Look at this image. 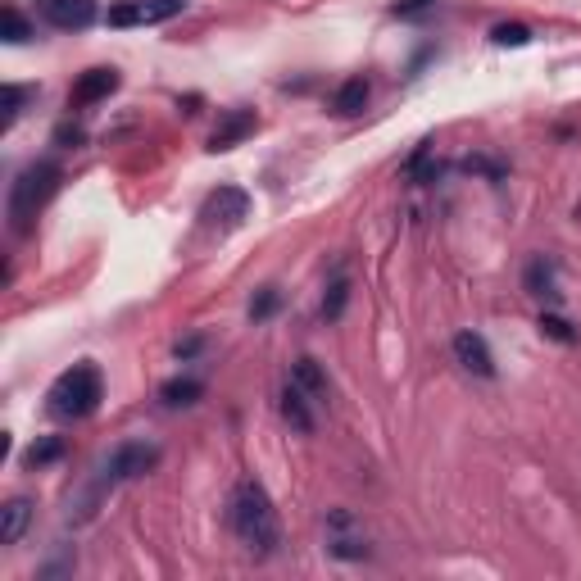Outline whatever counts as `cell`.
Here are the masks:
<instances>
[{
    "instance_id": "obj_1",
    "label": "cell",
    "mask_w": 581,
    "mask_h": 581,
    "mask_svg": "<svg viewBox=\"0 0 581 581\" xmlns=\"http://www.w3.org/2000/svg\"><path fill=\"white\" fill-rule=\"evenodd\" d=\"M227 522H232L237 541L246 545L250 554H259V559L277 554V545H282L277 509H273L268 491L255 482V477H241V482L232 486V500H227Z\"/></svg>"
},
{
    "instance_id": "obj_2",
    "label": "cell",
    "mask_w": 581,
    "mask_h": 581,
    "mask_svg": "<svg viewBox=\"0 0 581 581\" xmlns=\"http://www.w3.org/2000/svg\"><path fill=\"white\" fill-rule=\"evenodd\" d=\"M100 400H105V377L91 359H82L69 373L55 377V386L46 391V414L60 418V423H82L100 409Z\"/></svg>"
},
{
    "instance_id": "obj_3",
    "label": "cell",
    "mask_w": 581,
    "mask_h": 581,
    "mask_svg": "<svg viewBox=\"0 0 581 581\" xmlns=\"http://www.w3.org/2000/svg\"><path fill=\"white\" fill-rule=\"evenodd\" d=\"M60 182H64V168L55 164V159H37V164L23 168L19 178H14V187H10V223H14V232H28L32 218L41 214V205L60 191Z\"/></svg>"
},
{
    "instance_id": "obj_4",
    "label": "cell",
    "mask_w": 581,
    "mask_h": 581,
    "mask_svg": "<svg viewBox=\"0 0 581 581\" xmlns=\"http://www.w3.org/2000/svg\"><path fill=\"white\" fill-rule=\"evenodd\" d=\"M191 0H114L105 14L109 28H155V23H168V19H178L182 10H187Z\"/></svg>"
},
{
    "instance_id": "obj_5",
    "label": "cell",
    "mask_w": 581,
    "mask_h": 581,
    "mask_svg": "<svg viewBox=\"0 0 581 581\" xmlns=\"http://www.w3.org/2000/svg\"><path fill=\"white\" fill-rule=\"evenodd\" d=\"M159 463V445L155 441H119L109 450L105 459V482L109 486H123V482H137L146 477L150 468Z\"/></svg>"
},
{
    "instance_id": "obj_6",
    "label": "cell",
    "mask_w": 581,
    "mask_h": 581,
    "mask_svg": "<svg viewBox=\"0 0 581 581\" xmlns=\"http://www.w3.org/2000/svg\"><path fill=\"white\" fill-rule=\"evenodd\" d=\"M32 10H37V19L55 32H87L91 23L100 19L96 0H37Z\"/></svg>"
},
{
    "instance_id": "obj_7",
    "label": "cell",
    "mask_w": 581,
    "mask_h": 581,
    "mask_svg": "<svg viewBox=\"0 0 581 581\" xmlns=\"http://www.w3.org/2000/svg\"><path fill=\"white\" fill-rule=\"evenodd\" d=\"M250 218V196L241 187H218L214 196L200 205V223L214 227V232H232Z\"/></svg>"
},
{
    "instance_id": "obj_8",
    "label": "cell",
    "mask_w": 581,
    "mask_h": 581,
    "mask_svg": "<svg viewBox=\"0 0 581 581\" xmlns=\"http://www.w3.org/2000/svg\"><path fill=\"white\" fill-rule=\"evenodd\" d=\"M327 554L332 559H345V563H355V559H368V536L355 527V518L345 509L327 513Z\"/></svg>"
},
{
    "instance_id": "obj_9",
    "label": "cell",
    "mask_w": 581,
    "mask_h": 581,
    "mask_svg": "<svg viewBox=\"0 0 581 581\" xmlns=\"http://www.w3.org/2000/svg\"><path fill=\"white\" fill-rule=\"evenodd\" d=\"M119 69H109V64H96V69H87L78 82L69 87V109H91L100 105V100H109L114 91H119Z\"/></svg>"
},
{
    "instance_id": "obj_10",
    "label": "cell",
    "mask_w": 581,
    "mask_h": 581,
    "mask_svg": "<svg viewBox=\"0 0 581 581\" xmlns=\"http://www.w3.org/2000/svg\"><path fill=\"white\" fill-rule=\"evenodd\" d=\"M522 286H527V296L550 300V305H559V300H563V291H559V264H554L550 255H536L532 264L522 268Z\"/></svg>"
},
{
    "instance_id": "obj_11",
    "label": "cell",
    "mask_w": 581,
    "mask_h": 581,
    "mask_svg": "<svg viewBox=\"0 0 581 581\" xmlns=\"http://www.w3.org/2000/svg\"><path fill=\"white\" fill-rule=\"evenodd\" d=\"M454 359H459L463 373H473V377H495L491 345H486V336H477V332H459V336H454Z\"/></svg>"
},
{
    "instance_id": "obj_12",
    "label": "cell",
    "mask_w": 581,
    "mask_h": 581,
    "mask_svg": "<svg viewBox=\"0 0 581 581\" xmlns=\"http://www.w3.org/2000/svg\"><path fill=\"white\" fill-rule=\"evenodd\" d=\"M255 128H259L255 109H227L223 119H218V128L209 132V150H232V146H241V141H246Z\"/></svg>"
},
{
    "instance_id": "obj_13",
    "label": "cell",
    "mask_w": 581,
    "mask_h": 581,
    "mask_svg": "<svg viewBox=\"0 0 581 581\" xmlns=\"http://www.w3.org/2000/svg\"><path fill=\"white\" fill-rule=\"evenodd\" d=\"M291 382L300 386V391L309 395V400L323 409L327 400H332V382H327V373H323V364L318 359H309V355H300L296 364H291Z\"/></svg>"
},
{
    "instance_id": "obj_14",
    "label": "cell",
    "mask_w": 581,
    "mask_h": 581,
    "mask_svg": "<svg viewBox=\"0 0 581 581\" xmlns=\"http://www.w3.org/2000/svg\"><path fill=\"white\" fill-rule=\"evenodd\" d=\"M314 409H318V404L309 400V395L300 391L296 382H286V386H282V418H286L291 427H296V432H305V436L314 432V423H318Z\"/></svg>"
},
{
    "instance_id": "obj_15",
    "label": "cell",
    "mask_w": 581,
    "mask_h": 581,
    "mask_svg": "<svg viewBox=\"0 0 581 581\" xmlns=\"http://www.w3.org/2000/svg\"><path fill=\"white\" fill-rule=\"evenodd\" d=\"M28 522H32V500L14 495V500L0 509V541H5V545H19L23 532H28Z\"/></svg>"
},
{
    "instance_id": "obj_16",
    "label": "cell",
    "mask_w": 581,
    "mask_h": 581,
    "mask_svg": "<svg viewBox=\"0 0 581 581\" xmlns=\"http://www.w3.org/2000/svg\"><path fill=\"white\" fill-rule=\"evenodd\" d=\"M368 105V82L364 78H345L341 87L332 91V114L336 119H355V114H364Z\"/></svg>"
},
{
    "instance_id": "obj_17",
    "label": "cell",
    "mask_w": 581,
    "mask_h": 581,
    "mask_svg": "<svg viewBox=\"0 0 581 581\" xmlns=\"http://www.w3.org/2000/svg\"><path fill=\"white\" fill-rule=\"evenodd\" d=\"M200 377H168L164 386H159V400L168 404V409H182V404H196L200 400Z\"/></svg>"
},
{
    "instance_id": "obj_18",
    "label": "cell",
    "mask_w": 581,
    "mask_h": 581,
    "mask_svg": "<svg viewBox=\"0 0 581 581\" xmlns=\"http://www.w3.org/2000/svg\"><path fill=\"white\" fill-rule=\"evenodd\" d=\"M0 37L10 41V46H23V41L37 37V28H32V23L23 19V14L14 10V5H5V10H0Z\"/></svg>"
},
{
    "instance_id": "obj_19",
    "label": "cell",
    "mask_w": 581,
    "mask_h": 581,
    "mask_svg": "<svg viewBox=\"0 0 581 581\" xmlns=\"http://www.w3.org/2000/svg\"><path fill=\"white\" fill-rule=\"evenodd\" d=\"M491 41L495 46H504V50H522V46H532V28L527 23H495L491 28Z\"/></svg>"
},
{
    "instance_id": "obj_20",
    "label": "cell",
    "mask_w": 581,
    "mask_h": 581,
    "mask_svg": "<svg viewBox=\"0 0 581 581\" xmlns=\"http://www.w3.org/2000/svg\"><path fill=\"white\" fill-rule=\"evenodd\" d=\"M60 454H64V436H46V441H37L23 454V463H28V468H46V463H55Z\"/></svg>"
},
{
    "instance_id": "obj_21",
    "label": "cell",
    "mask_w": 581,
    "mask_h": 581,
    "mask_svg": "<svg viewBox=\"0 0 581 581\" xmlns=\"http://www.w3.org/2000/svg\"><path fill=\"white\" fill-rule=\"evenodd\" d=\"M345 300H350V282L336 277V282L327 286V296H323V323H336V318L345 314Z\"/></svg>"
},
{
    "instance_id": "obj_22",
    "label": "cell",
    "mask_w": 581,
    "mask_h": 581,
    "mask_svg": "<svg viewBox=\"0 0 581 581\" xmlns=\"http://www.w3.org/2000/svg\"><path fill=\"white\" fill-rule=\"evenodd\" d=\"M277 305H282V296H277V286H264V291H259V296L250 300V318H255V323H264L268 314H277Z\"/></svg>"
},
{
    "instance_id": "obj_23",
    "label": "cell",
    "mask_w": 581,
    "mask_h": 581,
    "mask_svg": "<svg viewBox=\"0 0 581 581\" xmlns=\"http://www.w3.org/2000/svg\"><path fill=\"white\" fill-rule=\"evenodd\" d=\"M541 332L550 336V341H559V345H572V341H577V332H572V323H563L559 314H541Z\"/></svg>"
},
{
    "instance_id": "obj_24",
    "label": "cell",
    "mask_w": 581,
    "mask_h": 581,
    "mask_svg": "<svg viewBox=\"0 0 581 581\" xmlns=\"http://www.w3.org/2000/svg\"><path fill=\"white\" fill-rule=\"evenodd\" d=\"M436 5H441V0H400V5H395V19H423V14H432Z\"/></svg>"
},
{
    "instance_id": "obj_25",
    "label": "cell",
    "mask_w": 581,
    "mask_h": 581,
    "mask_svg": "<svg viewBox=\"0 0 581 581\" xmlns=\"http://www.w3.org/2000/svg\"><path fill=\"white\" fill-rule=\"evenodd\" d=\"M23 100H28V91H23V87H5V128L23 114Z\"/></svg>"
}]
</instances>
